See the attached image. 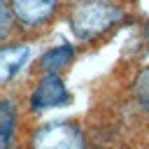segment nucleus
I'll return each instance as SVG.
<instances>
[{
  "label": "nucleus",
  "mask_w": 149,
  "mask_h": 149,
  "mask_svg": "<svg viewBox=\"0 0 149 149\" xmlns=\"http://www.w3.org/2000/svg\"><path fill=\"white\" fill-rule=\"evenodd\" d=\"M121 16L123 14L114 2L84 0L72 9L70 23H72V30H74V35L79 40H93V37L102 35L105 30H109Z\"/></svg>",
  "instance_id": "nucleus-1"
},
{
  "label": "nucleus",
  "mask_w": 149,
  "mask_h": 149,
  "mask_svg": "<svg viewBox=\"0 0 149 149\" xmlns=\"http://www.w3.org/2000/svg\"><path fill=\"white\" fill-rule=\"evenodd\" d=\"M33 149H84V137L74 123L56 121L35 133Z\"/></svg>",
  "instance_id": "nucleus-2"
},
{
  "label": "nucleus",
  "mask_w": 149,
  "mask_h": 149,
  "mask_svg": "<svg viewBox=\"0 0 149 149\" xmlns=\"http://www.w3.org/2000/svg\"><path fill=\"white\" fill-rule=\"evenodd\" d=\"M7 2L14 12V21L28 28L47 23L58 7V0H7Z\"/></svg>",
  "instance_id": "nucleus-3"
},
{
  "label": "nucleus",
  "mask_w": 149,
  "mask_h": 149,
  "mask_svg": "<svg viewBox=\"0 0 149 149\" xmlns=\"http://www.w3.org/2000/svg\"><path fill=\"white\" fill-rule=\"evenodd\" d=\"M70 100V93L58 74H47L35 91L30 93V107L33 109H47V107H58Z\"/></svg>",
  "instance_id": "nucleus-4"
},
{
  "label": "nucleus",
  "mask_w": 149,
  "mask_h": 149,
  "mask_svg": "<svg viewBox=\"0 0 149 149\" xmlns=\"http://www.w3.org/2000/svg\"><path fill=\"white\" fill-rule=\"evenodd\" d=\"M72 47L63 44V47H56V49H49L42 58H40V68L47 72V74H58L70 61H72Z\"/></svg>",
  "instance_id": "nucleus-5"
},
{
  "label": "nucleus",
  "mask_w": 149,
  "mask_h": 149,
  "mask_svg": "<svg viewBox=\"0 0 149 149\" xmlns=\"http://www.w3.org/2000/svg\"><path fill=\"white\" fill-rule=\"evenodd\" d=\"M26 56H28V47H23V44H21V47L14 44V47H5V49H2L0 63H2V79H5V81L23 65Z\"/></svg>",
  "instance_id": "nucleus-6"
},
{
  "label": "nucleus",
  "mask_w": 149,
  "mask_h": 149,
  "mask_svg": "<svg viewBox=\"0 0 149 149\" xmlns=\"http://www.w3.org/2000/svg\"><path fill=\"white\" fill-rule=\"evenodd\" d=\"M12 128H14V112H12V102H9V100H2V105H0V130H2V149H9Z\"/></svg>",
  "instance_id": "nucleus-7"
},
{
  "label": "nucleus",
  "mask_w": 149,
  "mask_h": 149,
  "mask_svg": "<svg viewBox=\"0 0 149 149\" xmlns=\"http://www.w3.org/2000/svg\"><path fill=\"white\" fill-rule=\"evenodd\" d=\"M135 98L144 109H149V70H144L135 81Z\"/></svg>",
  "instance_id": "nucleus-8"
}]
</instances>
